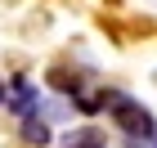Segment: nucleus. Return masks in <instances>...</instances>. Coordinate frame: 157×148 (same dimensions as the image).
Returning <instances> with one entry per match:
<instances>
[{
	"label": "nucleus",
	"instance_id": "6",
	"mask_svg": "<svg viewBox=\"0 0 157 148\" xmlns=\"http://www.w3.org/2000/svg\"><path fill=\"white\" fill-rule=\"evenodd\" d=\"M153 148H157V135H153Z\"/></svg>",
	"mask_w": 157,
	"mask_h": 148
},
{
	"label": "nucleus",
	"instance_id": "2",
	"mask_svg": "<svg viewBox=\"0 0 157 148\" xmlns=\"http://www.w3.org/2000/svg\"><path fill=\"white\" fill-rule=\"evenodd\" d=\"M18 135H23L27 148H49V144H54V130H49V121L40 117V108L18 117Z\"/></svg>",
	"mask_w": 157,
	"mask_h": 148
},
{
	"label": "nucleus",
	"instance_id": "5",
	"mask_svg": "<svg viewBox=\"0 0 157 148\" xmlns=\"http://www.w3.org/2000/svg\"><path fill=\"white\" fill-rule=\"evenodd\" d=\"M0 103H9V85H5V81H0Z\"/></svg>",
	"mask_w": 157,
	"mask_h": 148
},
{
	"label": "nucleus",
	"instance_id": "1",
	"mask_svg": "<svg viewBox=\"0 0 157 148\" xmlns=\"http://www.w3.org/2000/svg\"><path fill=\"white\" fill-rule=\"evenodd\" d=\"M103 103H108V117L126 130V139H153L157 135V121H153V112L139 103V99L130 94H121V90H112V94H103Z\"/></svg>",
	"mask_w": 157,
	"mask_h": 148
},
{
	"label": "nucleus",
	"instance_id": "4",
	"mask_svg": "<svg viewBox=\"0 0 157 148\" xmlns=\"http://www.w3.org/2000/svg\"><path fill=\"white\" fill-rule=\"evenodd\" d=\"M63 148H108V135L99 126H76L63 135Z\"/></svg>",
	"mask_w": 157,
	"mask_h": 148
},
{
	"label": "nucleus",
	"instance_id": "3",
	"mask_svg": "<svg viewBox=\"0 0 157 148\" xmlns=\"http://www.w3.org/2000/svg\"><path fill=\"white\" fill-rule=\"evenodd\" d=\"M9 108L23 117V112H36L40 108V90L32 85V81H23V76H13V99H9Z\"/></svg>",
	"mask_w": 157,
	"mask_h": 148
}]
</instances>
